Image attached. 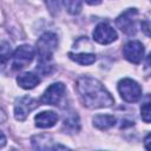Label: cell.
Returning a JSON list of instances; mask_svg holds the SVG:
<instances>
[{
	"label": "cell",
	"mask_w": 151,
	"mask_h": 151,
	"mask_svg": "<svg viewBox=\"0 0 151 151\" xmlns=\"http://www.w3.org/2000/svg\"><path fill=\"white\" fill-rule=\"evenodd\" d=\"M77 91L83 104L88 109L109 107L114 103L113 97L104 85L91 77H81L77 80Z\"/></svg>",
	"instance_id": "cell-1"
},
{
	"label": "cell",
	"mask_w": 151,
	"mask_h": 151,
	"mask_svg": "<svg viewBox=\"0 0 151 151\" xmlns=\"http://www.w3.org/2000/svg\"><path fill=\"white\" fill-rule=\"evenodd\" d=\"M58 46V37L52 32L44 33L37 41V52L39 63L37 65V70L41 74H50L52 70L51 60L53 52Z\"/></svg>",
	"instance_id": "cell-2"
},
{
	"label": "cell",
	"mask_w": 151,
	"mask_h": 151,
	"mask_svg": "<svg viewBox=\"0 0 151 151\" xmlns=\"http://www.w3.org/2000/svg\"><path fill=\"white\" fill-rule=\"evenodd\" d=\"M118 91L120 97L127 103H134L142 97V88L139 84L130 78L122 79L118 83Z\"/></svg>",
	"instance_id": "cell-3"
},
{
	"label": "cell",
	"mask_w": 151,
	"mask_h": 151,
	"mask_svg": "<svg viewBox=\"0 0 151 151\" xmlns=\"http://www.w3.org/2000/svg\"><path fill=\"white\" fill-rule=\"evenodd\" d=\"M35 55V51L29 45H21L19 46L12 54V66L13 70H22L27 65H29Z\"/></svg>",
	"instance_id": "cell-4"
},
{
	"label": "cell",
	"mask_w": 151,
	"mask_h": 151,
	"mask_svg": "<svg viewBox=\"0 0 151 151\" xmlns=\"http://www.w3.org/2000/svg\"><path fill=\"white\" fill-rule=\"evenodd\" d=\"M39 106V101L32 97H21L15 100L14 105V117L17 120H25L31 111Z\"/></svg>",
	"instance_id": "cell-5"
},
{
	"label": "cell",
	"mask_w": 151,
	"mask_h": 151,
	"mask_svg": "<svg viewBox=\"0 0 151 151\" xmlns=\"http://www.w3.org/2000/svg\"><path fill=\"white\" fill-rule=\"evenodd\" d=\"M138 15V11L136 8H129L123 12L116 20L117 26L125 34L132 35L136 33V17Z\"/></svg>",
	"instance_id": "cell-6"
},
{
	"label": "cell",
	"mask_w": 151,
	"mask_h": 151,
	"mask_svg": "<svg viewBox=\"0 0 151 151\" xmlns=\"http://www.w3.org/2000/svg\"><path fill=\"white\" fill-rule=\"evenodd\" d=\"M66 92V87L63 83H54L47 87L40 98V101L46 105H58Z\"/></svg>",
	"instance_id": "cell-7"
},
{
	"label": "cell",
	"mask_w": 151,
	"mask_h": 151,
	"mask_svg": "<svg viewBox=\"0 0 151 151\" xmlns=\"http://www.w3.org/2000/svg\"><path fill=\"white\" fill-rule=\"evenodd\" d=\"M92 35H93V39L101 45L111 44L117 39V32L113 29L112 26H110L106 22L98 24L96 26Z\"/></svg>",
	"instance_id": "cell-8"
},
{
	"label": "cell",
	"mask_w": 151,
	"mask_h": 151,
	"mask_svg": "<svg viewBox=\"0 0 151 151\" xmlns=\"http://www.w3.org/2000/svg\"><path fill=\"white\" fill-rule=\"evenodd\" d=\"M123 55L132 64H139L144 58V46L138 40L129 41L123 48Z\"/></svg>",
	"instance_id": "cell-9"
},
{
	"label": "cell",
	"mask_w": 151,
	"mask_h": 151,
	"mask_svg": "<svg viewBox=\"0 0 151 151\" xmlns=\"http://www.w3.org/2000/svg\"><path fill=\"white\" fill-rule=\"evenodd\" d=\"M59 117L55 112L53 111H44L40 112L35 116L34 120H35V125L40 129H50L52 126L55 125V123L58 122Z\"/></svg>",
	"instance_id": "cell-10"
},
{
	"label": "cell",
	"mask_w": 151,
	"mask_h": 151,
	"mask_svg": "<svg viewBox=\"0 0 151 151\" xmlns=\"http://www.w3.org/2000/svg\"><path fill=\"white\" fill-rule=\"evenodd\" d=\"M51 143H53L52 138L50 136L46 134H40V136H34L32 138V144L35 149L39 150H55V149H67L66 146H61L59 144L57 145H52Z\"/></svg>",
	"instance_id": "cell-11"
},
{
	"label": "cell",
	"mask_w": 151,
	"mask_h": 151,
	"mask_svg": "<svg viewBox=\"0 0 151 151\" xmlns=\"http://www.w3.org/2000/svg\"><path fill=\"white\" fill-rule=\"evenodd\" d=\"M17 83L19 84L20 87H22L25 90H31V88H34L37 85H39L40 78L38 74H35L33 72H25V73L18 76Z\"/></svg>",
	"instance_id": "cell-12"
},
{
	"label": "cell",
	"mask_w": 151,
	"mask_h": 151,
	"mask_svg": "<svg viewBox=\"0 0 151 151\" xmlns=\"http://www.w3.org/2000/svg\"><path fill=\"white\" fill-rule=\"evenodd\" d=\"M116 124V118L111 114H98L93 118V125L99 130H109Z\"/></svg>",
	"instance_id": "cell-13"
},
{
	"label": "cell",
	"mask_w": 151,
	"mask_h": 151,
	"mask_svg": "<svg viewBox=\"0 0 151 151\" xmlns=\"http://www.w3.org/2000/svg\"><path fill=\"white\" fill-rule=\"evenodd\" d=\"M68 57L71 60L80 64V65H91L96 61V54L93 53H73V52H70L68 53Z\"/></svg>",
	"instance_id": "cell-14"
},
{
	"label": "cell",
	"mask_w": 151,
	"mask_h": 151,
	"mask_svg": "<svg viewBox=\"0 0 151 151\" xmlns=\"http://www.w3.org/2000/svg\"><path fill=\"white\" fill-rule=\"evenodd\" d=\"M64 126L66 129H68L72 132H76L79 130L80 127V122H79V117L76 112H67L65 113L64 117Z\"/></svg>",
	"instance_id": "cell-15"
},
{
	"label": "cell",
	"mask_w": 151,
	"mask_h": 151,
	"mask_svg": "<svg viewBox=\"0 0 151 151\" xmlns=\"http://www.w3.org/2000/svg\"><path fill=\"white\" fill-rule=\"evenodd\" d=\"M66 11L71 14H79L81 12V0H61Z\"/></svg>",
	"instance_id": "cell-16"
},
{
	"label": "cell",
	"mask_w": 151,
	"mask_h": 151,
	"mask_svg": "<svg viewBox=\"0 0 151 151\" xmlns=\"http://www.w3.org/2000/svg\"><path fill=\"white\" fill-rule=\"evenodd\" d=\"M12 47L8 42L0 44V64H6L12 58Z\"/></svg>",
	"instance_id": "cell-17"
},
{
	"label": "cell",
	"mask_w": 151,
	"mask_h": 151,
	"mask_svg": "<svg viewBox=\"0 0 151 151\" xmlns=\"http://www.w3.org/2000/svg\"><path fill=\"white\" fill-rule=\"evenodd\" d=\"M140 114H142V119H143L145 123H150L151 113H150V103H149V101H146V103L140 107Z\"/></svg>",
	"instance_id": "cell-18"
},
{
	"label": "cell",
	"mask_w": 151,
	"mask_h": 151,
	"mask_svg": "<svg viewBox=\"0 0 151 151\" xmlns=\"http://www.w3.org/2000/svg\"><path fill=\"white\" fill-rule=\"evenodd\" d=\"M6 119H7V114H6V112L0 107V124H2L4 122H6Z\"/></svg>",
	"instance_id": "cell-19"
},
{
	"label": "cell",
	"mask_w": 151,
	"mask_h": 151,
	"mask_svg": "<svg viewBox=\"0 0 151 151\" xmlns=\"http://www.w3.org/2000/svg\"><path fill=\"white\" fill-rule=\"evenodd\" d=\"M5 145H6V137H5V134L0 131V149L4 147Z\"/></svg>",
	"instance_id": "cell-20"
},
{
	"label": "cell",
	"mask_w": 151,
	"mask_h": 151,
	"mask_svg": "<svg viewBox=\"0 0 151 151\" xmlns=\"http://www.w3.org/2000/svg\"><path fill=\"white\" fill-rule=\"evenodd\" d=\"M142 27H143V29L145 31L146 35H149V21H144V22H142Z\"/></svg>",
	"instance_id": "cell-21"
},
{
	"label": "cell",
	"mask_w": 151,
	"mask_h": 151,
	"mask_svg": "<svg viewBox=\"0 0 151 151\" xmlns=\"http://www.w3.org/2000/svg\"><path fill=\"white\" fill-rule=\"evenodd\" d=\"M88 5H98L101 2V0H85Z\"/></svg>",
	"instance_id": "cell-22"
},
{
	"label": "cell",
	"mask_w": 151,
	"mask_h": 151,
	"mask_svg": "<svg viewBox=\"0 0 151 151\" xmlns=\"http://www.w3.org/2000/svg\"><path fill=\"white\" fill-rule=\"evenodd\" d=\"M149 142H150V134H147L146 137H145V147H146V150H150V146H149Z\"/></svg>",
	"instance_id": "cell-23"
}]
</instances>
